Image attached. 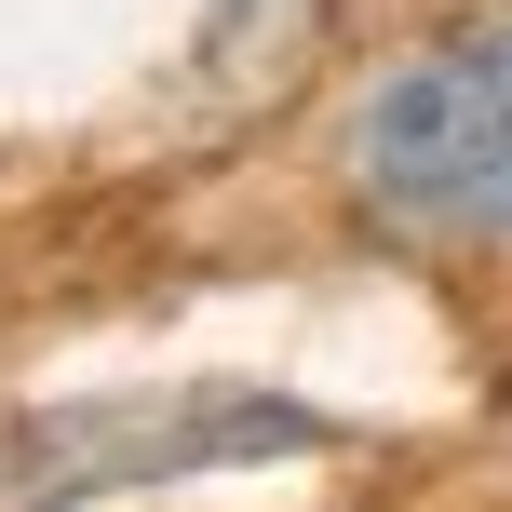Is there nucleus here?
<instances>
[{"instance_id":"nucleus-1","label":"nucleus","mask_w":512,"mask_h":512,"mask_svg":"<svg viewBox=\"0 0 512 512\" xmlns=\"http://www.w3.org/2000/svg\"><path fill=\"white\" fill-rule=\"evenodd\" d=\"M351 203L405 243H512V14L445 27L364 81Z\"/></svg>"}]
</instances>
